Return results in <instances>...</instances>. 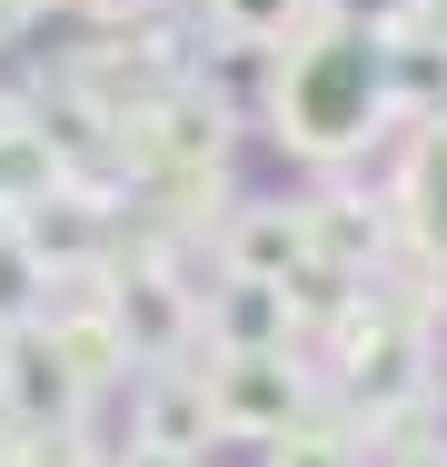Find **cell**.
<instances>
[{"mask_svg":"<svg viewBox=\"0 0 447 467\" xmlns=\"http://www.w3.org/2000/svg\"><path fill=\"white\" fill-rule=\"evenodd\" d=\"M229 10H239V20H268V10H278V0H229Z\"/></svg>","mask_w":447,"mask_h":467,"instance_id":"obj_1","label":"cell"}]
</instances>
